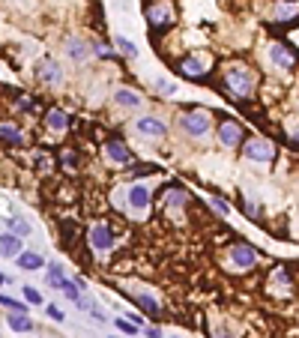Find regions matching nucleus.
Listing matches in <instances>:
<instances>
[{"label": "nucleus", "instance_id": "1", "mask_svg": "<svg viewBox=\"0 0 299 338\" xmlns=\"http://www.w3.org/2000/svg\"><path fill=\"white\" fill-rule=\"evenodd\" d=\"M224 84H227V90H231L234 96H239V99H245L252 93V75L245 72V69H234V72H227L224 75Z\"/></svg>", "mask_w": 299, "mask_h": 338}, {"label": "nucleus", "instance_id": "2", "mask_svg": "<svg viewBox=\"0 0 299 338\" xmlns=\"http://www.w3.org/2000/svg\"><path fill=\"white\" fill-rule=\"evenodd\" d=\"M231 263L236 266V270H252V266L257 263V252L249 245V242H234L231 245Z\"/></svg>", "mask_w": 299, "mask_h": 338}, {"label": "nucleus", "instance_id": "3", "mask_svg": "<svg viewBox=\"0 0 299 338\" xmlns=\"http://www.w3.org/2000/svg\"><path fill=\"white\" fill-rule=\"evenodd\" d=\"M245 156L254 159V162H272L275 159V147L269 144L267 138H252V141H245Z\"/></svg>", "mask_w": 299, "mask_h": 338}, {"label": "nucleus", "instance_id": "4", "mask_svg": "<svg viewBox=\"0 0 299 338\" xmlns=\"http://www.w3.org/2000/svg\"><path fill=\"white\" fill-rule=\"evenodd\" d=\"M180 123H183V129L189 135H204L209 129V114L206 111H189V114H183Z\"/></svg>", "mask_w": 299, "mask_h": 338}, {"label": "nucleus", "instance_id": "5", "mask_svg": "<svg viewBox=\"0 0 299 338\" xmlns=\"http://www.w3.org/2000/svg\"><path fill=\"white\" fill-rule=\"evenodd\" d=\"M219 141L224 147H239V141H242V126L236 120H221L219 123Z\"/></svg>", "mask_w": 299, "mask_h": 338}, {"label": "nucleus", "instance_id": "6", "mask_svg": "<svg viewBox=\"0 0 299 338\" xmlns=\"http://www.w3.org/2000/svg\"><path fill=\"white\" fill-rule=\"evenodd\" d=\"M87 240H90V245L96 248V252H108V248L114 245V234L108 225H93L90 234H87Z\"/></svg>", "mask_w": 299, "mask_h": 338}, {"label": "nucleus", "instance_id": "7", "mask_svg": "<svg viewBox=\"0 0 299 338\" xmlns=\"http://www.w3.org/2000/svg\"><path fill=\"white\" fill-rule=\"evenodd\" d=\"M269 60L281 69H293L296 66V57H293V51L287 45H269Z\"/></svg>", "mask_w": 299, "mask_h": 338}, {"label": "nucleus", "instance_id": "8", "mask_svg": "<svg viewBox=\"0 0 299 338\" xmlns=\"http://www.w3.org/2000/svg\"><path fill=\"white\" fill-rule=\"evenodd\" d=\"M129 207L138 209V212H144L150 207V189L147 186H132L129 189Z\"/></svg>", "mask_w": 299, "mask_h": 338}, {"label": "nucleus", "instance_id": "9", "mask_svg": "<svg viewBox=\"0 0 299 338\" xmlns=\"http://www.w3.org/2000/svg\"><path fill=\"white\" fill-rule=\"evenodd\" d=\"M138 132L141 135H153V138H162L165 132H168V126L162 120H156V117H141L138 120Z\"/></svg>", "mask_w": 299, "mask_h": 338}, {"label": "nucleus", "instance_id": "10", "mask_svg": "<svg viewBox=\"0 0 299 338\" xmlns=\"http://www.w3.org/2000/svg\"><path fill=\"white\" fill-rule=\"evenodd\" d=\"M21 237H15V234H0V255L3 258H18L21 255Z\"/></svg>", "mask_w": 299, "mask_h": 338}, {"label": "nucleus", "instance_id": "11", "mask_svg": "<svg viewBox=\"0 0 299 338\" xmlns=\"http://www.w3.org/2000/svg\"><path fill=\"white\" fill-rule=\"evenodd\" d=\"M147 18H150V24L156 27V30H165V27H171V12H168V6H150L147 9Z\"/></svg>", "mask_w": 299, "mask_h": 338}, {"label": "nucleus", "instance_id": "12", "mask_svg": "<svg viewBox=\"0 0 299 338\" xmlns=\"http://www.w3.org/2000/svg\"><path fill=\"white\" fill-rule=\"evenodd\" d=\"M105 150H108V156L114 159V162H120V165H129V162H132V153H129V147L123 144V141H117V138H111Z\"/></svg>", "mask_w": 299, "mask_h": 338}, {"label": "nucleus", "instance_id": "13", "mask_svg": "<svg viewBox=\"0 0 299 338\" xmlns=\"http://www.w3.org/2000/svg\"><path fill=\"white\" fill-rule=\"evenodd\" d=\"M39 78L45 84H60V66L54 60H42L39 63Z\"/></svg>", "mask_w": 299, "mask_h": 338}, {"label": "nucleus", "instance_id": "14", "mask_svg": "<svg viewBox=\"0 0 299 338\" xmlns=\"http://www.w3.org/2000/svg\"><path fill=\"white\" fill-rule=\"evenodd\" d=\"M6 323H9L15 332H30V329H33L27 311H9V314H6Z\"/></svg>", "mask_w": 299, "mask_h": 338}, {"label": "nucleus", "instance_id": "15", "mask_svg": "<svg viewBox=\"0 0 299 338\" xmlns=\"http://www.w3.org/2000/svg\"><path fill=\"white\" fill-rule=\"evenodd\" d=\"M45 123H48V129L63 132V129L69 126V114H66V111H60V108H51V111L45 114Z\"/></svg>", "mask_w": 299, "mask_h": 338}, {"label": "nucleus", "instance_id": "16", "mask_svg": "<svg viewBox=\"0 0 299 338\" xmlns=\"http://www.w3.org/2000/svg\"><path fill=\"white\" fill-rule=\"evenodd\" d=\"M0 138H3L9 147H21V144H24V135L15 129L12 123H0Z\"/></svg>", "mask_w": 299, "mask_h": 338}, {"label": "nucleus", "instance_id": "17", "mask_svg": "<svg viewBox=\"0 0 299 338\" xmlns=\"http://www.w3.org/2000/svg\"><path fill=\"white\" fill-rule=\"evenodd\" d=\"M15 260H18V266H21V270H39V266H45L42 255H36V252H21Z\"/></svg>", "mask_w": 299, "mask_h": 338}, {"label": "nucleus", "instance_id": "18", "mask_svg": "<svg viewBox=\"0 0 299 338\" xmlns=\"http://www.w3.org/2000/svg\"><path fill=\"white\" fill-rule=\"evenodd\" d=\"M275 15L281 21H284V18H296V15H299V3H296V0H281V3L275 6Z\"/></svg>", "mask_w": 299, "mask_h": 338}, {"label": "nucleus", "instance_id": "19", "mask_svg": "<svg viewBox=\"0 0 299 338\" xmlns=\"http://www.w3.org/2000/svg\"><path fill=\"white\" fill-rule=\"evenodd\" d=\"M45 278H48V288H60V290H63V284L69 281V278L63 275V266H57V263L48 266V275H45Z\"/></svg>", "mask_w": 299, "mask_h": 338}, {"label": "nucleus", "instance_id": "20", "mask_svg": "<svg viewBox=\"0 0 299 338\" xmlns=\"http://www.w3.org/2000/svg\"><path fill=\"white\" fill-rule=\"evenodd\" d=\"M183 204H186V192L180 186L165 189V207H183Z\"/></svg>", "mask_w": 299, "mask_h": 338}, {"label": "nucleus", "instance_id": "21", "mask_svg": "<svg viewBox=\"0 0 299 338\" xmlns=\"http://www.w3.org/2000/svg\"><path fill=\"white\" fill-rule=\"evenodd\" d=\"M180 69H183L186 75H191V78H201V75H204V63H201L198 57H186V60L180 63Z\"/></svg>", "mask_w": 299, "mask_h": 338}, {"label": "nucleus", "instance_id": "22", "mask_svg": "<svg viewBox=\"0 0 299 338\" xmlns=\"http://www.w3.org/2000/svg\"><path fill=\"white\" fill-rule=\"evenodd\" d=\"M135 299H138V306L144 308L147 314H159V299H156V296H150V293H138Z\"/></svg>", "mask_w": 299, "mask_h": 338}, {"label": "nucleus", "instance_id": "23", "mask_svg": "<svg viewBox=\"0 0 299 338\" xmlns=\"http://www.w3.org/2000/svg\"><path fill=\"white\" fill-rule=\"evenodd\" d=\"M120 105H126V108H138L141 105V96L135 93V90H117V96H114Z\"/></svg>", "mask_w": 299, "mask_h": 338}, {"label": "nucleus", "instance_id": "24", "mask_svg": "<svg viewBox=\"0 0 299 338\" xmlns=\"http://www.w3.org/2000/svg\"><path fill=\"white\" fill-rule=\"evenodd\" d=\"M6 222H9V230H12L15 237H27V234H30V225H27L21 216H12V219H6Z\"/></svg>", "mask_w": 299, "mask_h": 338}, {"label": "nucleus", "instance_id": "25", "mask_svg": "<svg viewBox=\"0 0 299 338\" xmlns=\"http://www.w3.org/2000/svg\"><path fill=\"white\" fill-rule=\"evenodd\" d=\"M117 48H120V51H123V54H126V57H135V54H138V48H135V45H132V42H129L126 36H117Z\"/></svg>", "mask_w": 299, "mask_h": 338}, {"label": "nucleus", "instance_id": "26", "mask_svg": "<svg viewBox=\"0 0 299 338\" xmlns=\"http://www.w3.org/2000/svg\"><path fill=\"white\" fill-rule=\"evenodd\" d=\"M60 162H63V168H66V171H72V168L78 165V153H72V150H63Z\"/></svg>", "mask_w": 299, "mask_h": 338}, {"label": "nucleus", "instance_id": "27", "mask_svg": "<svg viewBox=\"0 0 299 338\" xmlns=\"http://www.w3.org/2000/svg\"><path fill=\"white\" fill-rule=\"evenodd\" d=\"M69 57H75V60H84V57H87V51H84V45H81L78 39L69 42Z\"/></svg>", "mask_w": 299, "mask_h": 338}, {"label": "nucleus", "instance_id": "28", "mask_svg": "<svg viewBox=\"0 0 299 338\" xmlns=\"http://www.w3.org/2000/svg\"><path fill=\"white\" fill-rule=\"evenodd\" d=\"M24 299L30 302V306H42V293L36 288H24Z\"/></svg>", "mask_w": 299, "mask_h": 338}, {"label": "nucleus", "instance_id": "29", "mask_svg": "<svg viewBox=\"0 0 299 338\" xmlns=\"http://www.w3.org/2000/svg\"><path fill=\"white\" fill-rule=\"evenodd\" d=\"M0 306H3V308H9V311H24V302H18V299H9V296H0Z\"/></svg>", "mask_w": 299, "mask_h": 338}, {"label": "nucleus", "instance_id": "30", "mask_svg": "<svg viewBox=\"0 0 299 338\" xmlns=\"http://www.w3.org/2000/svg\"><path fill=\"white\" fill-rule=\"evenodd\" d=\"M114 323H117V329H120V332H129V335H132V332H138V323H132V320H123V317H117Z\"/></svg>", "mask_w": 299, "mask_h": 338}, {"label": "nucleus", "instance_id": "31", "mask_svg": "<svg viewBox=\"0 0 299 338\" xmlns=\"http://www.w3.org/2000/svg\"><path fill=\"white\" fill-rule=\"evenodd\" d=\"M48 317L54 320V323H63V317H66V314H63V311H60L57 306H48Z\"/></svg>", "mask_w": 299, "mask_h": 338}, {"label": "nucleus", "instance_id": "32", "mask_svg": "<svg viewBox=\"0 0 299 338\" xmlns=\"http://www.w3.org/2000/svg\"><path fill=\"white\" fill-rule=\"evenodd\" d=\"M156 87H159V90H162V93H173V90H177V87H173L171 81H159V84H156Z\"/></svg>", "mask_w": 299, "mask_h": 338}, {"label": "nucleus", "instance_id": "33", "mask_svg": "<svg viewBox=\"0 0 299 338\" xmlns=\"http://www.w3.org/2000/svg\"><path fill=\"white\" fill-rule=\"evenodd\" d=\"M213 207H216L219 212H227V209H231V207H227V204H224L221 198H216V194H213Z\"/></svg>", "mask_w": 299, "mask_h": 338}, {"label": "nucleus", "instance_id": "34", "mask_svg": "<svg viewBox=\"0 0 299 338\" xmlns=\"http://www.w3.org/2000/svg\"><path fill=\"white\" fill-rule=\"evenodd\" d=\"M249 216H252L254 222H260V209H257V204H249Z\"/></svg>", "mask_w": 299, "mask_h": 338}, {"label": "nucleus", "instance_id": "35", "mask_svg": "<svg viewBox=\"0 0 299 338\" xmlns=\"http://www.w3.org/2000/svg\"><path fill=\"white\" fill-rule=\"evenodd\" d=\"M147 338H162V332L156 329V326H147Z\"/></svg>", "mask_w": 299, "mask_h": 338}, {"label": "nucleus", "instance_id": "36", "mask_svg": "<svg viewBox=\"0 0 299 338\" xmlns=\"http://www.w3.org/2000/svg\"><path fill=\"white\" fill-rule=\"evenodd\" d=\"M3 281H6V275H0V284H3Z\"/></svg>", "mask_w": 299, "mask_h": 338}]
</instances>
